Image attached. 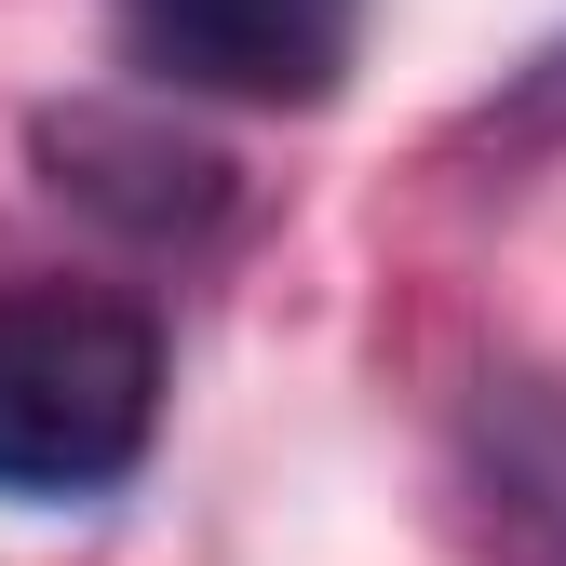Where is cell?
<instances>
[{
  "instance_id": "cell-2",
  "label": "cell",
  "mask_w": 566,
  "mask_h": 566,
  "mask_svg": "<svg viewBox=\"0 0 566 566\" xmlns=\"http://www.w3.org/2000/svg\"><path fill=\"white\" fill-rule=\"evenodd\" d=\"M28 149H41V189L67 217H95L122 243H202L243 202L230 149L189 135L176 108H149V95H67V108L28 122Z\"/></svg>"
},
{
  "instance_id": "cell-3",
  "label": "cell",
  "mask_w": 566,
  "mask_h": 566,
  "mask_svg": "<svg viewBox=\"0 0 566 566\" xmlns=\"http://www.w3.org/2000/svg\"><path fill=\"white\" fill-rule=\"evenodd\" d=\"M108 14L149 82L230 108H324L365 41V0H108Z\"/></svg>"
},
{
  "instance_id": "cell-4",
  "label": "cell",
  "mask_w": 566,
  "mask_h": 566,
  "mask_svg": "<svg viewBox=\"0 0 566 566\" xmlns=\"http://www.w3.org/2000/svg\"><path fill=\"white\" fill-rule=\"evenodd\" d=\"M566 122V41L513 67V95H485V135H553Z\"/></svg>"
},
{
  "instance_id": "cell-1",
  "label": "cell",
  "mask_w": 566,
  "mask_h": 566,
  "mask_svg": "<svg viewBox=\"0 0 566 566\" xmlns=\"http://www.w3.org/2000/svg\"><path fill=\"white\" fill-rule=\"evenodd\" d=\"M163 418V324L122 297H0V500H108Z\"/></svg>"
}]
</instances>
